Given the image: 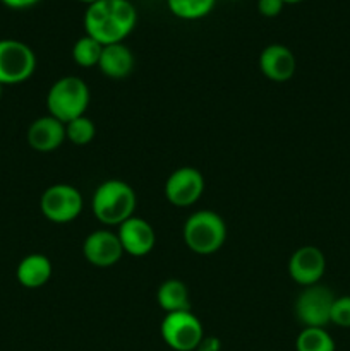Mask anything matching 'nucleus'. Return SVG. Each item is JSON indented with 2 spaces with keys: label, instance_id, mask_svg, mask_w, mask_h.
I'll list each match as a JSON object with an SVG mask.
<instances>
[{
  "label": "nucleus",
  "instance_id": "nucleus-5",
  "mask_svg": "<svg viewBox=\"0 0 350 351\" xmlns=\"http://www.w3.org/2000/svg\"><path fill=\"white\" fill-rule=\"evenodd\" d=\"M36 71V55L19 40H0V84L26 82Z\"/></svg>",
  "mask_w": 350,
  "mask_h": 351
},
{
  "label": "nucleus",
  "instance_id": "nucleus-17",
  "mask_svg": "<svg viewBox=\"0 0 350 351\" xmlns=\"http://www.w3.org/2000/svg\"><path fill=\"white\" fill-rule=\"evenodd\" d=\"M156 302L165 314L191 311V295L187 287L180 280H167L156 291Z\"/></svg>",
  "mask_w": 350,
  "mask_h": 351
},
{
  "label": "nucleus",
  "instance_id": "nucleus-25",
  "mask_svg": "<svg viewBox=\"0 0 350 351\" xmlns=\"http://www.w3.org/2000/svg\"><path fill=\"white\" fill-rule=\"evenodd\" d=\"M2 3H5L7 7H10V9H30V7L36 5L40 0H0Z\"/></svg>",
  "mask_w": 350,
  "mask_h": 351
},
{
  "label": "nucleus",
  "instance_id": "nucleus-19",
  "mask_svg": "<svg viewBox=\"0 0 350 351\" xmlns=\"http://www.w3.org/2000/svg\"><path fill=\"white\" fill-rule=\"evenodd\" d=\"M216 0H167V5L175 17L184 21H198L208 16Z\"/></svg>",
  "mask_w": 350,
  "mask_h": 351
},
{
  "label": "nucleus",
  "instance_id": "nucleus-22",
  "mask_svg": "<svg viewBox=\"0 0 350 351\" xmlns=\"http://www.w3.org/2000/svg\"><path fill=\"white\" fill-rule=\"evenodd\" d=\"M331 324L350 328V295L335 298L331 307Z\"/></svg>",
  "mask_w": 350,
  "mask_h": 351
},
{
  "label": "nucleus",
  "instance_id": "nucleus-10",
  "mask_svg": "<svg viewBox=\"0 0 350 351\" xmlns=\"http://www.w3.org/2000/svg\"><path fill=\"white\" fill-rule=\"evenodd\" d=\"M326 271V257L321 249L314 245H304L292 254L288 261L290 278L301 287H312L321 281Z\"/></svg>",
  "mask_w": 350,
  "mask_h": 351
},
{
  "label": "nucleus",
  "instance_id": "nucleus-13",
  "mask_svg": "<svg viewBox=\"0 0 350 351\" xmlns=\"http://www.w3.org/2000/svg\"><path fill=\"white\" fill-rule=\"evenodd\" d=\"M259 69L266 79L273 82H287L294 77L297 60L285 45H268L259 55Z\"/></svg>",
  "mask_w": 350,
  "mask_h": 351
},
{
  "label": "nucleus",
  "instance_id": "nucleus-28",
  "mask_svg": "<svg viewBox=\"0 0 350 351\" xmlns=\"http://www.w3.org/2000/svg\"><path fill=\"white\" fill-rule=\"evenodd\" d=\"M0 96H2V84H0Z\"/></svg>",
  "mask_w": 350,
  "mask_h": 351
},
{
  "label": "nucleus",
  "instance_id": "nucleus-27",
  "mask_svg": "<svg viewBox=\"0 0 350 351\" xmlns=\"http://www.w3.org/2000/svg\"><path fill=\"white\" fill-rule=\"evenodd\" d=\"M285 3H299V2H302V0H283Z\"/></svg>",
  "mask_w": 350,
  "mask_h": 351
},
{
  "label": "nucleus",
  "instance_id": "nucleus-16",
  "mask_svg": "<svg viewBox=\"0 0 350 351\" xmlns=\"http://www.w3.org/2000/svg\"><path fill=\"white\" fill-rule=\"evenodd\" d=\"M98 69L110 79H126L134 71V55L124 43L103 47Z\"/></svg>",
  "mask_w": 350,
  "mask_h": 351
},
{
  "label": "nucleus",
  "instance_id": "nucleus-11",
  "mask_svg": "<svg viewBox=\"0 0 350 351\" xmlns=\"http://www.w3.org/2000/svg\"><path fill=\"white\" fill-rule=\"evenodd\" d=\"M82 254L89 264L96 267H112L124 257L119 235L110 230H96L86 237Z\"/></svg>",
  "mask_w": 350,
  "mask_h": 351
},
{
  "label": "nucleus",
  "instance_id": "nucleus-18",
  "mask_svg": "<svg viewBox=\"0 0 350 351\" xmlns=\"http://www.w3.org/2000/svg\"><path fill=\"white\" fill-rule=\"evenodd\" d=\"M297 351H335V341L325 328H304L295 339Z\"/></svg>",
  "mask_w": 350,
  "mask_h": 351
},
{
  "label": "nucleus",
  "instance_id": "nucleus-8",
  "mask_svg": "<svg viewBox=\"0 0 350 351\" xmlns=\"http://www.w3.org/2000/svg\"><path fill=\"white\" fill-rule=\"evenodd\" d=\"M82 195L69 184H55L41 194L40 209L45 218L57 225H65L79 218L82 211Z\"/></svg>",
  "mask_w": 350,
  "mask_h": 351
},
{
  "label": "nucleus",
  "instance_id": "nucleus-21",
  "mask_svg": "<svg viewBox=\"0 0 350 351\" xmlns=\"http://www.w3.org/2000/svg\"><path fill=\"white\" fill-rule=\"evenodd\" d=\"M95 122L86 115L78 117V119L65 123V139H69L75 146H86V144H89L95 139Z\"/></svg>",
  "mask_w": 350,
  "mask_h": 351
},
{
  "label": "nucleus",
  "instance_id": "nucleus-26",
  "mask_svg": "<svg viewBox=\"0 0 350 351\" xmlns=\"http://www.w3.org/2000/svg\"><path fill=\"white\" fill-rule=\"evenodd\" d=\"M79 2H82V3H88V5H91V3L98 2V0H79Z\"/></svg>",
  "mask_w": 350,
  "mask_h": 351
},
{
  "label": "nucleus",
  "instance_id": "nucleus-23",
  "mask_svg": "<svg viewBox=\"0 0 350 351\" xmlns=\"http://www.w3.org/2000/svg\"><path fill=\"white\" fill-rule=\"evenodd\" d=\"M283 0H257V10L264 17H277L283 10Z\"/></svg>",
  "mask_w": 350,
  "mask_h": 351
},
{
  "label": "nucleus",
  "instance_id": "nucleus-15",
  "mask_svg": "<svg viewBox=\"0 0 350 351\" xmlns=\"http://www.w3.org/2000/svg\"><path fill=\"white\" fill-rule=\"evenodd\" d=\"M54 267H51L50 259L43 254H30L19 263L16 271L17 281L21 287L27 290H36V288L45 287L50 281Z\"/></svg>",
  "mask_w": 350,
  "mask_h": 351
},
{
  "label": "nucleus",
  "instance_id": "nucleus-3",
  "mask_svg": "<svg viewBox=\"0 0 350 351\" xmlns=\"http://www.w3.org/2000/svg\"><path fill=\"white\" fill-rule=\"evenodd\" d=\"M182 235L189 250L198 256H211L225 243L226 225L218 213L201 209L189 216Z\"/></svg>",
  "mask_w": 350,
  "mask_h": 351
},
{
  "label": "nucleus",
  "instance_id": "nucleus-12",
  "mask_svg": "<svg viewBox=\"0 0 350 351\" xmlns=\"http://www.w3.org/2000/svg\"><path fill=\"white\" fill-rule=\"evenodd\" d=\"M119 235L120 243H122L124 252L129 254L132 257H144L154 249L156 243V235L154 230L146 219L132 216L127 221H124L119 226Z\"/></svg>",
  "mask_w": 350,
  "mask_h": 351
},
{
  "label": "nucleus",
  "instance_id": "nucleus-6",
  "mask_svg": "<svg viewBox=\"0 0 350 351\" xmlns=\"http://www.w3.org/2000/svg\"><path fill=\"white\" fill-rule=\"evenodd\" d=\"M160 332L168 348L174 351H194L205 338L202 322L191 311L165 314Z\"/></svg>",
  "mask_w": 350,
  "mask_h": 351
},
{
  "label": "nucleus",
  "instance_id": "nucleus-9",
  "mask_svg": "<svg viewBox=\"0 0 350 351\" xmlns=\"http://www.w3.org/2000/svg\"><path fill=\"white\" fill-rule=\"evenodd\" d=\"M205 187V177L198 168L182 167L165 182V197L175 208H189L202 197Z\"/></svg>",
  "mask_w": 350,
  "mask_h": 351
},
{
  "label": "nucleus",
  "instance_id": "nucleus-20",
  "mask_svg": "<svg viewBox=\"0 0 350 351\" xmlns=\"http://www.w3.org/2000/svg\"><path fill=\"white\" fill-rule=\"evenodd\" d=\"M102 51L103 45L100 43V41H96L95 38L84 34V36L79 38L74 43V47H72V58H74V62L79 67H98L100 58H102Z\"/></svg>",
  "mask_w": 350,
  "mask_h": 351
},
{
  "label": "nucleus",
  "instance_id": "nucleus-7",
  "mask_svg": "<svg viewBox=\"0 0 350 351\" xmlns=\"http://www.w3.org/2000/svg\"><path fill=\"white\" fill-rule=\"evenodd\" d=\"M335 295L323 285L305 287L295 300V317L304 328H326L331 324Z\"/></svg>",
  "mask_w": 350,
  "mask_h": 351
},
{
  "label": "nucleus",
  "instance_id": "nucleus-4",
  "mask_svg": "<svg viewBox=\"0 0 350 351\" xmlns=\"http://www.w3.org/2000/svg\"><path fill=\"white\" fill-rule=\"evenodd\" d=\"M89 106V88L81 77L65 75L57 79L48 89L47 110L48 115L67 123L78 117L86 115Z\"/></svg>",
  "mask_w": 350,
  "mask_h": 351
},
{
  "label": "nucleus",
  "instance_id": "nucleus-24",
  "mask_svg": "<svg viewBox=\"0 0 350 351\" xmlns=\"http://www.w3.org/2000/svg\"><path fill=\"white\" fill-rule=\"evenodd\" d=\"M194 351H222V341L215 336H205Z\"/></svg>",
  "mask_w": 350,
  "mask_h": 351
},
{
  "label": "nucleus",
  "instance_id": "nucleus-1",
  "mask_svg": "<svg viewBox=\"0 0 350 351\" xmlns=\"http://www.w3.org/2000/svg\"><path fill=\"white\" fill-rule=\"evenodd\" d=\"M137 23V10L129 0H98L84 12L86 34L106 45L122 43Z\"/></svg>",
  "mask_w": 350,
  "mask_h": 351
},
{
  "label": "nucleus",
  "instance_id": "nucleus-14",
  "mask_svg": "<svg viewBox=\"0 0 350 351\" xmlns=\"http://www.w3.org/2000/svg\"><path fill=\"white\" fill-rule=\"evenodd\" d=\"M27 144L38 153L57 151L65 141V123L51 115L40 117L27 129Z\"/></svg>",
  "mask_w": 350,
  "mask_h": 351
},
{
  "label": "nucleus",
  "instance_id": "nucleus-2",
  "mask_svg": "<svg viewBox=\"0 0 350 351\" xmlns=\"http://www.w3.org/2000/svg\"><path fill=\"white\" fill-rule=\"evenodd\" d=\"M137 197L134 189L127 182L110 178L98 185L93 194V215L106 226H120L132 218L136 211Z\"/></svg>",
  "mask_w": 350,
  "mask_h": 351
}]
</instances>
